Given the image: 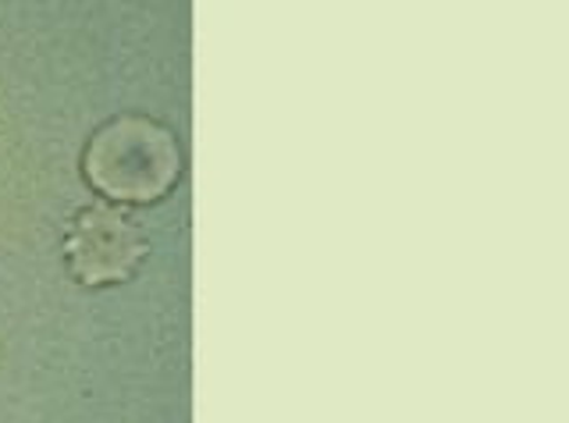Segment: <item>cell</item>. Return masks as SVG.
Listing matches in <instances>:
<instances>
[{
  "label": "cell",
  "mask_w": 569,
  "mask_h": 423,
  "mask_svg": "<svg viewBox=\"0 0 569 423\" xmlns=\"http://www.w3.org/2000/svg\"><path fill=\"white\" fill-rule=\"evenodd\" d=\"M178 171V147L150 121L121 118L93 135L86 150V174L118 200H153Z\"/></svg>",
  "instance_id": "1"
},
{
  "label": "cell",
  "mask_w": 569,
  "mask_h": 423,
  "mask_svg": "<svg viewBox=\"0 0 569 423\" xmlns=\"http://www.w3.org/2000/svg\"><path fill=\"white\" fill-rule=\"evenodd\" d=\"M142 256V239L129 221L103 207L82 210L68 232V263L89 285L124 278Z\"/></svg>",
  "instance_id": "2"
}]
</instances>
